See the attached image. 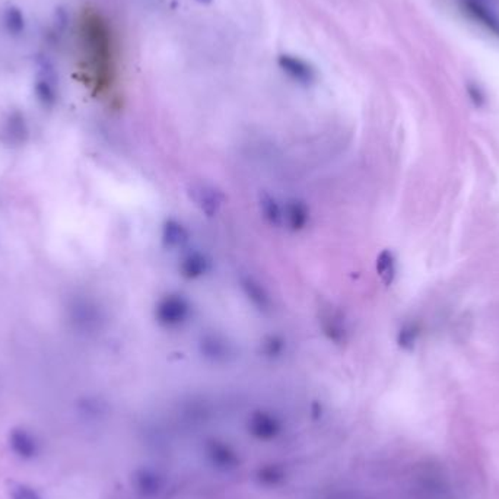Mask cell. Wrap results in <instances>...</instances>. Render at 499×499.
<instances>
[{
    "label": "cell",
    "instance_id": "obj_21",
    "mask_svg": "<svg viewBox=\"0 0 499 499\" xmlns=\"http://www.w3.org/2000/svg\"><path fill=\"white\" fill-rule=\"evenodd\" d=\"M197 2H201V4H211L212 0H197Z\"/></svg>",
    "mask_w": 499,
    "mask_h": 499
},
{
    "label": "cell",
    "instance_id": "obj_5",
    "mask_svg": "<svg viewBox=\"0 0 499 499\" xmlns=\"http://www.w3.org/2000/svg\"><path fill=\"white\" fill-rule=\"evenodd\" d=\"M460 6L464 14H468L473 21L490 31L493 36L499 37V19L480 0H460Z\"/></svg>",
    "mask_w": 499,
    "mask_h": 499
},
{
    "label": "cell",
    "instance_id": "obj_6",
    "mask_svg": "<svg viewBox=\"0 0 499 499\" xmlns=\"http://www.w3.org/2000/svg\"><path fill=\"white\" fill-rule=\"evenodd\" d=\"M9 445H11L12 451L24 460L34 458L40 450V445H39V441L36 440V437L24 428H15L11 430Z\"/></svg>",
    "mask_w": 499,
    "mask_h": 499
},
{
    "label": "cell",
    "instance_id": "obj_12",
    "mask_svg": "<svg viewBox=\"0 0 499 499\" xmlns=\"http://www.w3.org/2000/svg\"><path fill=\"white\" fill-rule=\"evenodd\" d=\"M261 215L273 226L283 225V206L276 201L273 196L264 194L260 201Z\"/></svg>",
    "mask_w": 499,
    "mask_h": 499
},
{
    "label": "cell",
    "instance_id": "obj_16",
    "mask_svg": "<svg viewBox=\"0 0 499 499\" xmlns=\"http://www.w3.org/2000/svg\"><path fill=\"white\" fill-rule=\"evenodd\" d=\"M324 333L328 335V338L335 342L343 341V336L346 333V328L343 326V320L341 317H336L331 314L330 317L324 318Z\"/></svg>",
    "mask_w": 499,
    "mask_h": 499
},
{
    "label": "cell",
    "instance_id": "obj_4",
    "mask_svg": "<svg viewBox=\"0 0 499 499\" xmlns=\"http://www.w3.org/2000/svg\"><path fill=\"white\" fill-rule=\"evenodd\" d=\"M278 64L291 79H293L298 84L311 85L316 81V71L303 59L283 54L279 56Z\"/></svg>",
    "mask_w": 499,
    "mask_h": 499
},
{
    "label": "cell",
    "instance_id": "obj_8",
    "mask_svg": "<svg viewBox=\"0 0 499 499\" xmlns=\"http://www.w3.org/2000/svg\"><path fill=\"white\" fill-rule=\"evenodd\" d=\"M188 241L187 228L176 219L165 221L162 226V243L166 248H181Z\"/></svg>",
    "mask_w": 499,
    "mask_h": 499
},
{
    "label": "cell",
    "instance_id": "obj_9",
    "mask_svg": "<svg viewBox=\"0 0 499 499\" xmlns=\"http://www.w3.org/2000/svg\"><path fill=\"white\" fill-rule=\"evenodd\" d=\"M211 268L209 260L198 251H191L186 254L180 263V272L187 279H197L208 273Z\"/></svg>",
    "mask_w": 499,
    "mask_h": 499
},
{
    "label": "cell",
    "instance_id": "obj_20",
    "mask_svg": "<svg viewBox=\"0 0 499 499\" xmlns=\"http://www.w3.org/2000/svg\"><path fill=\"white\" fill-rule=\"evenodd\" d=\"M264 346H266V349H269V353H271V355H272L273 352L278 353V352L283 348V346H282V342L278 341L276 338H271L268 342L264 343Z\"/></svg>",
    "mask_w": 499,
    "mask_h": 499
},
{
    "label": "cell",
    "instance_id": "obj_15",
    "mask_svg": "<svg viewBox=\"0 0 499 499\" xmlns=\"http://www.w3.org/2000/svg\"><path fill=\"white\" fill-rule=\"evenodd\" d=\"M377 272L385 285H391L395 278V258L391 251H383L377 258Z\"/></svg>",
    "mask_w": 499,
    "mask_h": 499
},
{
    "label": "cell",
    "instance_id": "obj_14",
    "mask_svg": "<svg viewBox=\"0 0 499 499\" xmlns=\"http://www.w3.org/2000/svg\"><path fill=\"white\" fill-rule=\"evenodd\" d=\"M243 288L246 291V295L256 307H258L260 310L269 308L271 298L257 282H254L253 279H247L243 282Z\"/></svg>",
    "mask_w": 499,
    "mask_h": 499
},
{
    "label": "cell",
    "instance_id": "obj_13",
    "mask_svg": "<svg viewBox=\"0 0 499 499\" xmlns=\"http://www.w3.org/2000/svg\"><path fill=\"white\" fill-rule=\"evenodd\" d=\"M5 135L12 142H21L26 136V123L24 114L15 111L11 113L5 121Z\"/></svg>",
    "mask_w": 499,
    "mask_h": 499
},
{
    "label": "cell",
    "instance_id": "obj_2",
    "mask_svg": "<svg viewBox=\"0 0 499 499\" xmlns=\"http://www.w3.org/2000/svg\"><path fill=\"white\" fill-rule=\"evenodd\" d=\"M34 94L44 109H53L57 104L59 78L51 64L43 63L39 68L34 82Z\"/></svg>",
    "mask_w": 499,
    "mask_h": 499
},
{
    "label": "cell",
    "instance_id": "obj_1",
    "mask_svg": "<svg viewBox=\"0 0 499 499\" xmlns=\"http://www.w3.org/2000/svg\"><path fill=\"white\" fill-rule=\"evenodd\" d=\"M191 307L181 295H166L156 304L155 318L165 328H177L188 321Z\"/></svg>",
    "mask_w": 499,
    "mask_h": 499
},
{
    "label": "cell",
    "instance_id": "obj_3",
    "mask_svg": "<svg viewBox=\"0 0 499 499\" xmlns=\"http://www.w3.org/2000/svg\"><path fill=\"white\" fill-rule=\"evenodd\" d=\"M190 197L194 205L206 216H215L223 205V194L211 184L198 183L190 188Z\"/></svg>",
    "mask_w": 499,
    "mask_h": 499
},
{
    "label": "cell",
    "instance_id": "obj_11",
    "mask_svg": "<svg viewBox=\"0 0 499 499\" xmlns=\"http://www.w3.org/2000/svg\"><path fill=\"white\" fill-rule=\"evenodd\" d=\"M201 346H202V352L205 353V356L212 358L213 361L225 359L231 351V345L223 338L216 336V335H209V336L203 338Z\"/></svg>",
    "mask_w": 499,
    "mask_h": 499
},
{
    "label": "cell",
    "instance_id": "obj_7",
    "mask_svg": "<svg viewBox=\"0 0 499 499\" xmlns=\"http://www.w3.org/2000/svg\"><path fill=\"white\" fill-rule=\"evenodd\" d=\"M2 26L12 39H21L26 31V19L22 9L16 5H8L2 12Z\"/></svg>",
    "mask_w": 499,
    "mask_h": 499
},
{
    "label": "cell",
    "instance_id": "obj_17",
    "mask_svg": "<svg viewBox=\"0 0 499 499\" xmlns=\"http://www.w3.org/2000/svg\"><path fill=\"white\" fill-rule=\"evenodd\" d=\"M419 336V327L416 324H406L398 333L397 342L402 348L410 349Z\"/></svg>",
    "mask_w": 499,
    "mask_h": 499
},
{
    "label": "cell",
    "instance_id": "obj_10",
    "mask_svg": "<svg viewBox=\"0 0 499 499\" xmlns=\"http://www.w3.org/2000/svg\"><path fill=\"white\" fill-rule=\"evenodd\" d=\"M308 218V208L304 202H299L296 198H293V201H289L283 205V223L292 231L306 228Z\"/></svg>",
    "mask_w": 499,
    "mask_h": 499
},
{
    "label": "cell",
    "instance_id": "obj_19",
    "mask_svg": "<svg viewBox=\"0 0 499 499\" xmlns=\"http://www.w3.org/2000/svg\"><path fill=\"white\" fill-rule=\"evenodd\" d=\"M469 95H470V98L473 99V103L476 106H480L483 103V95H482V92H480V89L478 86L469 85Z\"/></svg>",
    "mask_w": 499,
    "mask_h": 499
},
{
    "label": "cell",
    "instance_id": "obj_18",
    "mask_svg": "<svg viewBox=\"0 0 499 499\" xmlns=\"http://www.w3.org/2000/svg\"><path fill=\"white\" fill-rule=\"evenodd\" d=\"M11 498L12 499H43L34 488L24 483H14L11 486Z\"/></svg>",
    "mask_w": 499,
    "mask_h": 499
}]
</instances>
